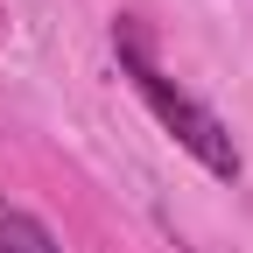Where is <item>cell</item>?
<instances>
[{
    "mask_svg": "<svg viewBox=\"0 0 253 253\" xmlns=\"http://www.w3.org/2000/svg\"><path fill=\"white\" fill-rule=\"evenodd\" d=\"M0 253H63V246H56V232L36 211H21V204L0 197Z\"/></svg>",
    "mask_w": 253,
    "mask_h": 253,
    "instance_id": "7a4b0ae2",
    "label": "cell"
},
{
    "mask_svg": "<svg viewBox=\"0 0 253 253\" xmlns=\"http://www.w3.org/2000/svg\"><path fill=\"white\" fill-rule=\"evenodd\" d=\"M113 49H120V71L134 78V91L148 99V113L176 134V148L197 155L218 183H239V148H232V134H225V120H218L211 106H197L190 91H176L162 71H155V49H148V36H141L134 21H113Z\"/></svg>",
    "mask_w": 253,
    "mask_h": 253,
    "instance_id": "6da1fadb",
    "label": "cell"
}]
</instances>
